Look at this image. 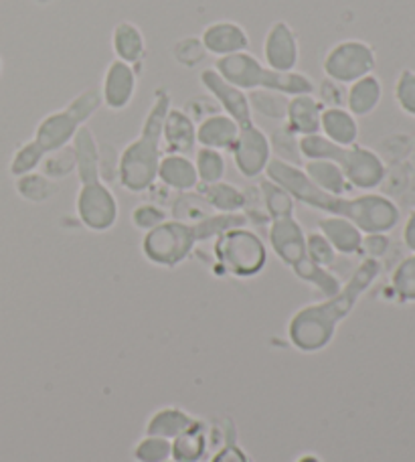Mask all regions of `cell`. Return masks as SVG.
Instances as JSON below:
<instances>
[{
  "label": "cell",
  "instance_id": "6da1fadb",
  "mask_svg": "<svg viewBox=\"0 0 415 462\" xmlns=\"http://www.w3.org/2000/svg\"><path fill=\"white\" fill-rule=\"evenodd\" d=\"M265 175L270 180L284 187L286 191L309 208L320 209L332 217H343L351 221L364 234H387L400 221V209L393 201L381 195H363L355 199H345L343 195H332L322 191L310 179L304 175L302 169L281 159H270L265 167Z\"/></svg>",
  "mask_w": 415,
  "mask_h": 462
},
{
  "label": "cell",
  "instance_id": "7a4b0ae2",
  "mask_svg": "<svg viewBox=\"0 0 415 462\" xmlns=\"http://www.w3.org/2000/svg\"><path fill=\"white\" fill-rule=\"evenodd\" d=\"M379 270V262L367 258L356 268L353 278L335 296L327 299V302L310 304L298 310L288 327L290 341L306 353L327 346L337 331V325L353 310L361 294L375 282Z\"/></svg>",
  "mask_w": 415,
  "mask_h": 462
},
{
  "label": "cell",
  "instance_id": "3957f363",
  "mask_svg": "<svg viewBox=\"0 0 415 462\" xmlns=\"http://www.w3.org/2000/svg\"><path fill=\"white\" fill-rule=\"evenodd\" d=\"M247 221L249 219L244 213H219V216H209L193 221V224L180 219H166L164 224L144 236L143 252L148 260L159 263V266H177L189 258V254L195 250L198 242L217 237L227 229L245 227Z\"/></svg>",
  "mask_w": 415,
  "mask_h": 462
},
{
  "label": "cell",
  "instance_id": "277c9868",
  "mask_svg": "<svg viewBox=\"0 0 415 462\" xmlns=\"http://www.w3.org/2000/svg\"><path fill=\"white\" fill-rule=\"evenodd\" d=\"M71 146L76 152V171L81 180L78 195V216L81 224L91 231L112 229L118 221V201L102 180L94 132L88 126H81Z\"/></svg>",
  "mask_w": 415,
  "mask_h": 462
},
{
  "label": "cell",
  "instance_id": "5b68a950",
  "mask_svg": "<svg viewBox=\"0 0 415 462\" xmlns=\"http://www.w3.org/2000/svg\"><path fill=\"white\" fill-rule=\"evenodd\" d=\"M171 110V96L166 89L154 94V102L148 110L143 130L136 140L124 148L118 161V177L124 189L132 193H143L159 179L161 143L166 112Z\"/></svg>",
  "mask_w": 415,
  "mask_h": 462
},
{
  "label": "cell",
  "instance_id": "8992f818",
  "mask_svg": "<svg viewBox=\"0 0 415 462\" xmlns=\"http://www.w3.org/2000/svg\"><path fill=\"white\" fill-rule=\"evenodd\" d=\"M215 71L229 84L254 92V89H268L284 96H306L317 92V84L300 71H273L263 65L255 55L242 51L227 57H219L215 61Z\"/></svg>",
  "mask_w": 415,
  "mask_h": 462
},
{
  "label": "cell",
  "instance_id": "52a82bcc",
  "mask_svg": "<svg viewBox=\"0 0 415 462\" xmlns=\"http://www.w3.org/2000/svg\"><path fill=\"white\" fill-rule=\"evenodd\" d=\"M298 151L306 161L327 159L337 162L345 172L348 185L356 189H375L385 177V164L379 156L361 144L338 146L322 134L298 138Z\"/></svg>",
  "mask_w": 415,
  "mask_h": 462
},
{
  "label": "cell",
  "instance_id": "ba28073f",
  "mask_svg": "<svg viewBox=\"0 0 415 462\" xmlns=\"http://www.w3.org/2000/svg\"><path fill=\"white\" fill-rule=\"evenodd\" d=\"M270 244L278 258L294 270V274L318 288V291L330 299L340 291V282L332 276L327 268L314 263L306 252V236L302 226L292 217L273 219L270 227Z\"/></svg>",
  "mask_w": 415,
  "mask_h": 462
},
{
  "label": "cell",
  "instance_id": "9c48e42d",
  "mask_svg": "<svg viewBox=\"0 0 415 462\" xmlns=\"http://www.w3.org/2000/svg\"><path fill=\"white\" fill-rule=\"evenodd\" d=\"M99 106H102V94H99V89H86L76 100H71L65 106L63 110L45 116L37 124L35 136H32L31 143L35 144L37 151L43 156L60 151V148L73 143L78 130L86 126V122L97 112Z\"/></svg>",
  "mask_w": 415,
  "mask_h": 462
},
{
  "label": "cell",
  "instance_id": "30bf717a",
  "mask_svg": "<svg viewBox=\"0 0 415 462\" xmlns=\"http://www.w3.org/2000/svg\"><path fill=\"white\" fill-rule=\"evenodd\" d=\"M215 255H217L223 270L237 278H252L260 274L268 262V247L260 236L245 227H235L223 231L215 242Z\"/></svg>",
  "mask_w": 415,
  "mask_h": 462
},
{
  "label": "cell",
  "instance_id": "8fae6325",
  "mask_svg": "<svg viewBox=\"0 0 415 462\" xmlns=\"http://www.w3.org/2000/svg\"><path fill=\"white\" fill-rule=\"evenodd\" d=\"M375 63L377 57L369 43L359 39H345L328 49L325 61H322V71L327 79L351 86L356 79L371 76Z\"/></svg>",
  "mask_w": 415,
  "mask_h": 462
},
{
  "label": "cell",
  "instance_id": "7c38bea8",
  "mask_svg": "<svg viewBox=\"0 0 415 462\" xmlns=\"http://www.w3.org/2000/svg\"><path fill=\"white\" fill-rule=\"evenodd\" d=\"M231 152H234L237 171L244 177H260L272 159L270 136L255 122L247 124V126H239V134Z\"/></svg>",
  "mask_w": 415,
  "mask_h": 462
},
{
  "label": "cell",
  "instance_id": "4fadbf2b",
  "mask_svg": "<svg viewBox=\"0 0 415 462\" xmlns=\"http://www.w3.org/2000/svg\"><path fill=\"white\" fill-rule=\"evenodd\" d=\"M198 79H201V86L211 94L213 100L219 104V108L237 122V126H247V124L254 122V110L252 104H249L247 92L229 84L215 69H203Z\"/></svg>",
  "mask_w": 415,
  "mask_h": 462
},
{
  "label": "cell",
  "instance_id": "5bb4252c",
  "mask_svg": "<svg viewBox=\"0 0 415 462\" xmlns=\"http://www.w3.org/2000/svg\"><path fill=\"white\" fill-rule=\"evenodd\" d=\"M263 61L273 71H296L300 61V45L294 29L286 21H276L265 32Z\"/></svg>",
  "mask_w": 415,
  "mask_h": 462
},
{
  "label": "cell",
  "instance_id": "9a60e30c",
  "mask_svg": "<svg viewBox=\"0 0 415 462\" xmlns=\"http://www.w3.org/2000/svg\"><path fill=\"white\" fill-rule=\"evenodd\" d=\"M138 76L134 65L114 60L104 73L102 81V104L107 110L122 112L126 110L136 96Z\"/></svg>",
  "mask_w": 415,
  "mask_h": 462
},
{
  "label": "cell",
  "instance_id": "2e32d148",
  "mask_svg": "<svg viewBox=\"0 0 415 462\" xmlns=\"http://www.w3.org/2000/svg\"><path fill=\"white\" fill-rule=\"evenodd\" d=\"M201 45L207 53L219 60V57L247 51L249 35L242 24L235 21H215L203 29Z\"/></svg>",
  "mask_w": 415,
  "mask_h": 462
},
{
  "label": "cell",
  "instance_id": "e0dca14e",
  "mask_svg": "<svg viewBox=\"0 0 415 462\" xmlns=\"http://www.w3.org/2000/svg\"><path fill=\"white\" fill-rule=\"evenodd\" d=\"M322 110H325V106L320 104V100L314 94L288 97L286 128L298 138L320 134Z\"/></svg>",
  "mask_w": 415,
  "mask_h": 462
},
{
  "label": "cell",
  "instance_id": "ac0fdd59",
  "mask_svg": "<svg viewBox=\"0 0 415 462\" xmlns=\"http://www.w3.org/2000/svg\"><path fill=\"white\" fill-rule=\"evenodd\" d=\"M239 126L237 122L226 112H215L205 116L197 124V144L213 151H231L237 140Z\"/></svg>",
  "mask_w": 415,
  "mask_h": 462
},
{
  "label": "cell",
  "instance_id": "d6986e66",
  "mask_svg": "<svg viewBox=\"0 0 415 462\" xmlns=\"http://www.w3.org/2000/svg\"><path fill=\"white\" fill-rule=\"evenodd\" d=\"M162 143L171 154H187L193 151L197 146V124L189 112L171 106L162 126Z\"/></svg>",
  "mask_w": 415,
  "mask_h": 462
},
{
  "label": "cell",
  "instance_id": "ffe728a7",
  "mask_svg": "<svg viewBox=\"0 0 415 462\" xmlns=\"http://www.w3.org/2000/svg\"><path fill=\"white\" fill-rule=\"evenodd\" d=\"M159 179L174 191H193L198 187L195 162L187 154L166 152L159 164Z\"/></svg>",
  "mask_w": 415,
  "mask_h": 462
},
{
  "label": "cell",
  "instance_id": "44dd1931",
  "mask_svg": "<svg viewBox=\"0 0 415 462\" xmlns=\"http://www.w3.org/2000/svg\"><path fill=\"white\" fill-rule=\"evenodd\" d=\"M320 134L338 146H351L359 138V122L346 108H325L320 116Z\"/></svg>",
  "mask_w": 415,
  "mask_h": 462
},
{
  "label": "cell",
  "instance_id": "7402d4cb",
  "mask_svg": "<svg viewBox=\"0 0 415 462\" xmlns=\"http://www.w3.org/2000/svg\"><path fill=\"white\" fill-rule=\"evenodd\" d=\"M381 97H383V86H381L379 78L371 73V76H364L348 86L345 106L355 118H359V116H369L375 112L381 104Z\"/></svg>",
  "mask_w": 415,
  "mask_h": 462
},
{
  "label": "cell",
  "instance_id": "603a6c76",
  "mask_svg": "<svg viewBox=\"0 0 415 462\" xmlns=\"http://www.w3.org/2000/svg\"><path fill=\"white\" fill-rule=\"evenodd\" d=\"M112 49L115 53V60L124 63L134 65L143 61L146 53V41L138 24L130 21H122L115 24L112 32Z\"/></svg>",
  "mask_w": 415,
  "mask_h": 462
},
{
  "label": "cell",
  "instance_id": "cb8c5ba5",
  "mask_svg": "<svg viewBox=\"0 0 415 462\" xmlns=\"http://www.w3.org/2000/svg\"><path fill=\"white\" fill-rule=\"evenodd\" d=\"M320 234L325 236L330 245L340 254L361 252L363 231L343 217H325L318 221Z\"/></svg>",
  "mask_w": 415,
  "mask_h": 462
},
{
  "label": "cell",
  "instance_id": "d4e9b609",
  "mask_svg": "<svg viewBox=\"0 0 415 462\" xmlns=\"http://www.w3.org/2000/svg\"><path fill=\"white\" fill-rule=\"evenodd\" d=\"M304 175L310 179V183L332 195H343L348 189V180L345 172L340 171L337 162L327 159H314L304 162Z\"/></svg>",
  "mask_w": 415,
  "mask_h": 462
},
{
  "label": "cell",
  "instance_id": "484cf974",
  "mask_svg": "<svg viewBox=\"0 0 415 462\" xmlns=\"http://www.w3.org/2000/svg\"><path fill=\"white\" fill-rule=\"evenodd\" d=\"M198 195L203 197L209 208L217 209L219 213H239L245 208V195L235 185L226 183V180L201 185Z\"/></svg>",
  "mask_w": 415,
  "mask_h": 462
},
{
  "label": "cell",
  "instance_id": "4316f807",
  "mask_svg": "<svg viewBox=\"0 0 415 462\" xmlns=\"http://www.w3.org/2000/svg\"><path fill=\"white\" fill-rule=\"evenodd\" d=\"M195 420L187 411L179 408H164L151 418L148 422V436H159V439H177L180 432H185L189 426H193Z\"/></svg>",
  "mask_w": 415,
  "mask_h": 462
},
{
  "label": "cell",
  "instance_id": "83f0119b",
  "mask_svg": "<svg viewBox=\"0 0 415 462\" xmlns=\"http://www.w3.org/2000/svg\"><path fill=\"white\" fill-rule=\"evenodd\" d=\"M207 430L205 424L195 422L185 432H180L172 444V455L179 462H197L205 452Z\"/></svg>",
  "mask_w": 415,
  "mask_h": 462
},
{
  "label": "cell",
  "instance_id": "f1b7e54d",
  "mask_svg": "<svg viewBox=\"0 0 415 462\" xmlns=\"http://www.w3.org/2000/svg\"><path fill=\"white\" fill-rule=\"evenodd\" d=\"M260 189H262L263 208L268 211L272 221L294 216V197L290 195L284 187H280L278 183H273V180L265 179L262 180Z\"/></svg>",
  "mask_w": 415,
  "mask_h": 462
},
{
  "label": "cell",
  "instance_id": "f546056e",
  "mask_svg": "<svg viewBox=\"0 0 415 462\" xmlns=\"http://www.w3.org/2000/svg\"><path fill=\"white\" fill-rule=\"evenodd\" d=\"M195 169L198 175V183L209 185L223 180L226 175V156L221 151H213V148H198L195 154Z\"/></svg>",
  "mask_w": 415,
  "mask_h": 462
},
{
  "label": "cell",
  "instance_id": "4dcf8cb0",
  "mask_svg": "<svg viewBox=\"0 0 415 462\" xmlns=\"http://www.w3.org/2000/svg\"><path fill=\"white\" fill-rule=\"evenodd\" d=\"M254 114H262L270 120H286L288 96L280 92H268V89H254L247 94Z\"/></svg>",
  "mask_w": 415,
  "mask_h": 462
},
{
  "label": "cell",
  "instance_id": "1f68e13d",
  "mask_svg": "<svg viewBox=\"0 0 415 462\" xmlns=\"http://www.w3.org/2000/svg\"><path fill=\"white\" fill-rule=\"evenodd\" d=\"M16 191H19L23 199L32 201V203H43L45 199L51 197L53 187L45 175L29 172V175H23L19 177V180H16Z\"/></svg>",
  "mask_w": 415,
  "mask_h": 462
},
{
  "label": "cell",
  "instance_id": "d6a6232c",
  "mask_svg": "<svg viewBox=\"0 0 415 462\" xmlns=\"http://www.w3.org/2000/svg\"><path fill=\"white\" fill-rule=\"evenodd\" d=\"M43 171L45 177H68L69 172L76 171V152H73V146H63L60 151L47 154L43 159Z\"/></svg>",
  "mask_w": 415,
  "mask_h": 462
},
{
  "label": "cell",
  "instance_id": "836d02e7",
  "mask_svg": "<svg viewBox=\"0 0 415 462\" xmlns=\"http://www.w3.org/2000/svg\"><path fill=\"white\" fill-rule=\"evenodd\" d=\"M306 252H309V258L314 263H318L320 268H330L337 260V250L320 231L306 236Z\"/></svg>",
  "mask_w": 415,
  "mask_h": 462
},
{
  "label": "cell",
  "instance_id": "e575fe53",
  "mask_svg": "<svg viewBox=\"0 0 415 462\" xmlns=\"http://www.w3.org/2000/svg\"><path fill=\"white\" fill-rule=\"evenodd\" d=\"M43 159L45 156L41 154L37 148H35V144L29 143L27 144H23L19 151L14 152V156H13V161H11V172L14 177H23V175H29V172H32L35 171L41 162H43Z\"/></svg>",
  "mask_w": 415,
  "mask_h": 462
},
{
  "label": "cell",
  "instance_id": "d590c367",
  "mask_svg": "<svg viewBox=\"0 0 415 462\" xmlns=\"http://www.w3.org/2000/svg\"><path fill=\"white\" fill-rule=\"evenodd\" d=\"M395 100L400 108L415 118V71L403 69L395 84Z\"/></svg>",
  "mask_w": 415,
  "mask_h": 462
},
{
  "label": "cell",
  "instance_id": "8d00e7d4",
  "mask_svg": "<svg viewBox=\"0 0 415 462\" xmlns=\"http://www.w3.org/2000/svg\"><path fill=\"white\" fill-rule=\"evenodd\" d=\"M393 288L405 300H415V255L400 263L393 274Z\"/></svg>",
  "mask_w": 415,
  "mask_h": 462
},
{
  "label": "cell",
  "instance_id": "74e56055",
  "mask_svg": "<svg viewBox=\"0 0 415 462\" xmlns=\"http://www.w3.org/2000/svg\"><path fill=\"white\" fill-rule=\"evenodd\" d=\"M172 452V444L159 436H148L146 440L138 444L136 457L143 462H164Z\"/></svg>",
  "mask_w": 415,
  "mask_h": 462
},
{
  "label": "cell",
  "instance_id": "f35d334b",
  "mask_svg": "<svg viewBox=\"0 0 415 462\" xmlns=\"http://www.w3.org/2000/svg\"><path fill=\"white\" fill-rule=\"evenodd\" d=\"M132 221H134V226L138 229L151 231L154 227H159L161 224H164L166 213L159 208V205L144 203V205H138L134 213H132Z\"/></svg>",
  "mask_w": 415,
  "mask_h": 462
},
{
  "label": "cell",
  "instance_id": "ab89813d",
  "mask_svg": "<svg viewBox=\"0 0 415 462\" xmlns=\"http://www.w3.org/2000/svg\"><path fill=\"white\" fill-rule=\"evenodd\" d=\"M343 84H337V81L327 79L325 84L320 86V104L325 106V108H345V102H346V96L343 89H340Z\"/></svg>",
  "mask_w": 415,
  "mask_h": 462
},
{
  "label": "cell",
  "instance_id": "60d3db41",
  "mask_svg": "<svg viewBox=\"0 0 415 462\" xmlns=\"http://www.w3.org/2000/svg\"><path fill=\"white\" fill-rule=\"evenodd\" d=\"M389 247V239L383 234H367V237H363L361 250L369 255V258L377 260L379 255H383Z\"/></svg>",
  "mask_w": 415,
  "mask_h": 462
},
{
  "label": "cell",
  "instance_id": "b9f144b4",
  "mask_svg": "<svg viewBox=\"0 0 415 462\" xmlns=\"http://www.w3.org/2000/svg\"><path fill=\"white\" fill-rule=\"evenodd\" d=\"M215 462H245V457L239 448L229 447V448L223 450L217 458H215Z\"/></svg>",
  "mask_w": 415,
  "mask_h": 462
},
{
  "label": "cell",
  "instance_id": "7bdbcfd3",
  "mask_svg": "<svg viewBox=\"0 0 415 462\" xmlns=\"http://www.w3.org/2000/svg\"><path fill=\"white\" fill-rule=\"evenodd\" d=\"M405 244L415 252V211L411 213L408 226H405Z\"/></svg>",
  "mask_w": 415,
  "mask_h": 462
},
{
  "label": "cell",
  "instance_id": "ee69618b",
  "mask_svg": "<svg viewBox=\"0 0 415 462\" xmlns=\"http://www.w3.org/2000/svg\"><path fill=\"white\" fill-rule=\"evenodd\" d=\"M300 462H320V460H317V458H312V457H306V458H302Z\"/></svg>",
  "mask_w": 415,
  "mask_h": 462
},
{
  "label": "cell",
  "instance_id": "f6af8a7d",
  "mask_svg": "<svg viewBox=\"0 0 415 462\" xmlns=\"http://www.w3.org/2000/svg\"><path fill=\"white\" fill-rule=\"evenodd\" d=\"M0 71H3V60H0Z\"/></svg>",
  "mask_w": 415,
  "mask_h": 462
}]
</instances>
